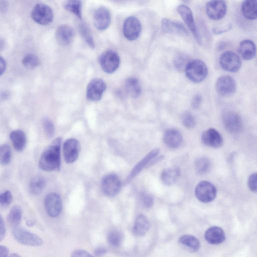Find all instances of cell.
Segmentation results:
<instances>
[{
    "label": "cell",
    "instance_id": "1",
    "mask_svg": "<svg viewBox=\"0 0 257 257\" xmlns=\"http://www.w3.org/2000/svg\"><path fill=\"white\" fill-rule=\"evenodd\" d=\"M62 139H56L43 153L39 162L41 169L45 171L59 170L61 167Z\"/></svg>",
    "mask_w": 257,
    "mask_h": 257
},
{
    "label": "cell",
    "instance_id": "2",
    "mask_svg": "<svg viewBox=\"0 0 257 257\" xmlns=\"http://www.w3.org/2000/svg\"><path fill=\"white\" fill-rule=\"evenodd\" d=\"M185 72L189 81L194 83H200L206 78L208 70L203 62L199 60H194L187 64Z\"/></svg>",
    "mask_w": 257,
    "mask_h": 257
},
{
    "label": "cell",
    "instance_id": "3",
    "mask_svg": "<svg viewBox=\"0 0 257 257\" xmlns=\"http://www.w3.org/2000/svg\"><path fill=\"white\" fill-rule=\"evenodd\" d=\"M12 233L16 240L23 245L39 246L44 243L43 239L39 235L20 226L14 227Z\"/></svg>",
    "mask_w": 257,
    "mask_h": 257
},
{
    "label": "cell",
    "instance_id": "4",
    "mask_svg": "<svg viewBox=\"0 0 257 257\" xmlns=\"http://www.w3.org/2000/svg\"><path fill=\"white\" fill-rule=\"evenodd\" d=\"M99 63L105 73L111 74L115 72L119 68L120 58L116 52L112 50H108L100 56Z\"/></svg>",
    "mask_w": 257,
    "mask_h": 257
},
{
    "label": "cell",
    "instance_id": "5",
    "mask_svg": "<svg viewBox=\"0 0 257 257\" xmlns=\"http://www.w3.org/2000/svg\"><path fill=\"white\" fill-rule=\"evenodd\" d=\"M33 20L41 26H47L51 24L54 18L52 9L48 6L43 4H37L32 12Z\"/></svg>",
    "mask_w": 257,
    "mask_h": 257
},
{
    "label": "cell",
    "instance_id": "6",
    "mask_svg": "<svg viewBox=\"0 0 257 257\" xmlns=\"http://www.w3.org/2000/svg\"><path fill=\"white\" fill-rule=\"evenodd\" d=\"M217 193L215 186L207 181H202L196 186L195 194L196 198L203 203L212 201Z\"/></svg>",
    "mask_w": 257,
    "mask_h": 257
},
{
    "label": "cell",
    "instance_id": "7",
    "mask_svg": "<svg viewBox=\"0 0 257 257\" xmlns=\"http://www.w3.org/2000/svg\"><path fill=\"white\" fill-rule=\"evenodd\" d=\"M223 126L226 130L233 134L239 133L242 128V123L240 116L231 111H225L222 115Z\"/></svg>",
    "mask_w": 257,
    "mask_h": 257
},
{
    "label": "cell",
    "instance_id": "8",
    "mask_svg": "<svg viewBox=\"0 0 257 257\" xmlns=\"http://www.w3.org/2000/svg\"><path fill=\"white\" fill-rule=\"evenodd\" d=\"M219 64L223 70L230 73H236L241 68V61L235 53L227 51L220 56Z\"/></svg>",
    "mask_w": 257,
    "mask_h": 257
},
{
    "label": "cell",
    "instance_id": "9",
    "mask_svg": "<svg viewBox=\"0 0 257 257\" xmlns=\"http://www.w3.org/2000/svg\"><path fill=\"white\" fill-rule=\"evenodd\" d=\"M122 184L119 177L114 174L105 176L102 181V188L104 194L109 197L117 195L121 190Z\"/></svg>",
    "mask_w": 257,
    "mask_h": 257
},
{
    "label": "cell",
    "instance_id": "10",
    "mask_svg": "<svg viewBox=\"0 0 257 257\" xmlns=\"http://www.w3.org/2000/svg\"><path fill=\"white\" fill-rule=\"evenodd\" d=\"M107 89L106 83L101 79H94L89 84L87 89V98L91 102L101 100Z\"/></svg>",
    "mask_w": 257,
    "mask_h": 257
},
{
    "label": "cell",
    "instance_id": "11",
    "mask_svg": "<svg viewBox=\"0 0 257 257\" xmlns=\"http://www.w3.org/2000/svg\"><path fill=\"white\" fill-rule=\"evenodd\" d=\"M142 26L139 20L134 17L127 18L123 25V34L130 41L136 40L140 36Z\"/></svg>",
    "mask_w": 257,
    "mask_h": 257
},
{
    "label": "cell",
    "instance_id": "12",
    "mask_svg": "<svg viewBox=\"0 0 257 257\" xmlns=\"http://www.w3.org/2000/svg\"><path fill=\"white\" fill-rule=\"evenodd\" d=\"M215 87L216 92L220 96L229 97L235 93L236 83L231 77L224 76L217 80Z\"/></svg>",
    "mask_w": 257,
    "mask_h": 257
},
{
    "label": "cell",
    "instance_id": "13",
    "mask_svg": "<svg viewBox=\"0 0 257 257\" xmlns=\"http://www.w3.org/2000/svg\"><path fill=\"white\" fill-rule=\"evenodd\" d=\"M46 211L52 217H57L61 214L63 208L61 197L56 193H51L47 195L45 200Z\"/></svg>",
    "mask_w": 257,
    "mask_h": 257
},
{
    "label": "cell",
    "instance_id": "14",
    "mask_svg": "<svg viewBox=\"0 0 257 257\" xmlns=\"http://www.w3.org/2000/svg\"><path fill=\"white\" fill-rule=\"evenodd\" d=\"M227 7L223 1H211L206 4V15L213 21L221 20L225 17Z\"/></svg>",
    "mask_w": 257,
    "mask_h": 257
},
{
    "label": "cell",
    "instance_id": "15",
    "mask_svg": "<svg viewBox=\"0 0 257 257\" xmlns=\"http://www.w3.org/2000/svg\"><path fill=\"white\" fill-rule=\"evenodd\" d=\"M81 146L79 142L76 139L67 140L64 144L63 154L65 161L67 163L75 162L79 155Z\"/></svg>",
    "mask_w": 257,
    "mask_h": 257
},
{
    "label": "cell",
    "instance_id": "16",
    "mask_svg": "<svg viewBox=\"0 0 257 257\" xmlns=\"http://www.w3.org/2000/svg\"><path fill=\"white\" fill-rule=\"evenodd\" d=\"M111 23V15L108 9L100 7L94 13L93 23L95 28L99 31L107 29Z\"/></svg>",
    "mask_w": 257,
    "mask_h": 257
},
{
    "label": "cell",
    "instance_id": "17",
    "mask_svg": "<svg viewBox=\"0 0 257 257\" xmlns=\"http://www.w3.org/2000/svg\"><path fill=\"white\" fill-rule=\"evenodd\" d=\"M177 10L178 14L197 41H200L199 35L191 10L185 5L179 6Z\"/></svg>",
    "mask_w": 257,
    "mask_h": 257
},
{
    "label": "cell",
    "instance_id": "18",
    "mask_svg": "<svg viewBox=\"0 0 257 257\" xmlns=\"http://www.w3.org/2000/svg\"><path fill=\"white\" fill-rule=\"evenodd\" d=\"M202 143L213 148L221 147L223 145V138L220 134L214 129H209L204 131L201 135Z\"/></svg>",
    "mask_w": 257,
    "mask_h": 257
},
{
    "label": "cell",
    "instance_id": "19",
    "mask_svg": "<svg viewBox=\"0 0 257 257\" xmlns=\"http://www.w3.org/2000/svg\"><path fill=\"white\" fill-rule=\"evenodd\" d=\"M159 153V149L156 148L149 152L145 157L139 162L132 169L126 179V182L132 181L134 177L137 176L142 170L149 164L150 161L155 158Z\"/></svg>",
    "mask_w": 257,
    "mask_h": 257
},
{
    "label": "cell",
    "instance_id": "20",
    "mask_svg": "<svg viewBox=\"0 0 257 257\" xmlns=\"http://www.w3.org/2000/svg\"><path fill=\"white\" fill-rule=\"evenodd\" d=\"M163 141L168 148L177 149L181 145L183 137L178 130L174 129H168L164 133Z\"/></svg>",
    "mask_w": 257,
    "mask_h": 257
},
{
    "label": "cell",
    "instance_id": "21",
    "mask_svg": "<svg viewBox=\"0 0 257 257\" xmlns=\"http://www.w3.org/2000/svg\"><path fill=\"white\" fill-rule=\"evenodd\" d=\"M162 29L164 33H171L180 36L188 35V32L184 26L178 22L172 21L167 19L162 20Z\"/></svg>",
    "mask_w": 257,
    "mask_h": 257
},
{
    "label": "cell",
    "instance_id": "22",
    "mask_svg": "<svg viewBox=\"0 0 257 257\" xmlns=\"http://www.w3.org/2000/svg\"><path fill=\"white\" fill-rule=\"evenodd\" d=\"M56 36L59 44L63 46H67L73 42L75 37V33L70 27L63 25L58 29Z\"/></svg>",
    "mask_w": 257,
    "mask_h": 257
},
{
    "label": "cell",
    "instance_id": "23",
    "mask_svg": "<svg viewBox=\"0 0 257 257\" xmlns=\"http://www.w3.org/2000/svg\"><path fill=\"white\" fill-rule=\"evenodd\" d=\"M207 242L211 244H219L225 240V234L218 226H212L207 229L204 234Z\"/></svg>",
    "mask_w": 257,
    "mask_h": 257
},
{
    "label": "cell",
    "instance_id": "24",
    "mask_svg": "<svg viewBox=\"0 0 257 257\" xmlns=\"http://www.w3.org/2000/svg\"><path fill=\"white\" fill-rule=\"evenodd\" d=\"M180 174V169L178 167L173 166L167 168L162 172L161 180L164 185L170 186L176 182Z\"/></svg>",
    "mask_w": 257,
    "mask_h": 257
},
{
    "label": "cell",
    "instance_id": "25",
    "mask_svg": "<svg viewBox=\"0 0 257 257\" xmlns=\"http://www.w3.org/2000/svg\"><path fill=\"white\" fill-rule=\"evenodd\" d=\"M238 51L243 59L247 61L250 60L255 57V46L250 40H244L240 43Z\"/></svg>",
    "mask_w": 257,
    "mask_h": 257
},
{
    "label": "cell",
    "instance_id": "26",
    "mask_svg": "<svg viewBox=\"0 0 257 257\" xmlns=\"http://www.w3.org/2000/svg\"><path fill=\"white\" fill-rule=\"evenodd\" d=\"M10 138L17 151L22 152L25 149L27 143V137L23 131L17 130L12 131Z\"/></svg>",
    "mask_w": 257,
    "mask_h": 257
},
{
    "label": "cell",
    "instance_id": "27",
    "mask_svg": "<svg viewBox=\"0 0 257 257\" xmlns=\"http://www.w3.org/2000/svg\"><path fill=\"white\" fill-rule=\"evenodd\" d=\"M150 223L148 218L144 215L141 214L137 216L133 227L134 233L138 236H143L149 230Z\"/></svg>",
    "mask_w": 257,
    "mask_h": 257
},
{
    "label": "cell",
    "instance_id": "28",
    "mask_svg": "<svg viewBox=\"0 0 257 257\" xmlns=\"http://www.w3.org/2000/svg\"><path fill=\"white\" fill-rule=\"evenodd\" d=\"M241 12L243 17L248 20L253 21L257 17V3L252 0H246L241 6Z\"/></svg>",
    "mask_w": 257,
    "mask_h": 257
},
{
    "label": "cell",
    "instance_id": "29",
    "mask_svg": "<svg viewBox=\"0 0 257 257\" xmlns=\"http://www.w3.org/2000/svg\"><path fill=\"white\" fill-rule=\"evenodd\" d=\"M125 87L127 92L133 98L140 97L142 87L139 80L134 78L128 79L125 82Z\"/></svg>",
    "mask_w": 257,
    "mask_h": 257
},
{
    "label": "cell",
    "instance_id": "30",
    "mask_svg": "<svg viewBox=\"0 0 257 257\" xmlns=\"http://www.w3.org/2000/svg\"><path fill=\"white\" fill-rule=\"evenodd\" d=\"M23 217V210L21 206L16 205L11 210L8 220L10 224L14 228L19 226Z\"/></svg>",
    "mask_w": 257,
    "mask_h": 257
},
{
    "label": "cell",
    "instance_id": "31",
    "mask_svg": "<svg viewBox=\"0 0 257 257\" xmlns=\"http://www.w3.org/2000/svg\"><path fill=\"white\" fill-rule=\"evenodd\" d=\"M179 242L193 251H198L200 247L199 239L195 236L190 234H185L180 236Z\"/></svg>",
    "mask_w": 257,
    "mask_h": 257
},
{
    "label": "cell",
    "instance_id": "32",
    "mask_svg": "<svg viewBox=\"0 0 257 257\" xmlns=\"http://www.w3.org/2000/svg\"><path fill=\"white\" fill-rule=\"evenodd\" d=\"M46 184L45 179L40 176L32 179L30 184V190L32 194L39 195L44 190Z\"/></svg>",
    "mask_w": 257,
    "mask_h": 257
},
{
    "label": "cell",
    "instance_id": "33",
    "mask_svg": "<svg viewBox=\"0 0 257 257\" xmlns=\"http://www.w3.org/2000/svg\"><path fill=\"white\" fill-rule=\"evenodd\" d=\"M195 169L197 174L203 175L207 173L211 168V163L209 160L201 157L197 158L195 161Z\"/></svg>",
    "mask_w": 257,
    "mask_h": 257
},
{
    "label": "cell",
    "instance_id": "34",
    "mask_svg": "<svg viewBox=\"0 0 257 257\" xmlns=\"http://www.w3.org/2000/svg\"><path fill=\"white\" fill-rule=\"evenodd\" d=\"M12 159V151L7 144L0 145V164L4 166L9 165Z\"/></svg>",
    "mask_w": 257,
    "mask_h": 257
},
{
    "label": "cell",
    "instance_id": "35",
    "mask_svg": "<svg viewBox=\"0 0 257 257\" xmlns=\"http://www.w3.org/2000/svg\"><path fill=\"white\" fill-rule=\"evenodd\" d=\"M65 9L79 19L82 18V3L80 1H69L65 5Z\"/></svg>",
    "mask_w": 257,
    "mask_h": 257
},
{
    "label": "cell",
    "instance_id": "36",
    "mask_svg": "<svg viewBox=\"0 0 257 257\" xmlns=\"http://www.w3.org/2000/svg\"><path fill=\"white\" fill-rule=\"evenodd\" d=\"M23 65L28 69H34L40 65V60L36 55L32 54L26 55L22 61Z\"/></svg>",
    "mask_w": 257,
    "mask_h": 257
},
{
    "label": "cell",
    "instance_id": "37",
    "mask_svg": "<svg viewBox=\"0 0 257 257\" xmlns=\"http://www.w3.org/2000/svg\"><path fill=\"white\" fill-rule=\"evenodd\" d=\"M80 31L81 34L86 43L91 48L95 47L94 40L89 28L86 26V24H82L80 26Z\"/></svg>",
    "mask_w": 257,
    "mask_h": 257
},
{
    "label": "cell",
    "instance_id": "38",
    "mask_svg": "<svg viewBox=\"0 0 257 257\" xmlns=\"http://www.w3.org/2000/svg\"><path fill=\"white\" fill-rule=\"evenodd\" d=\"M108 240L111 245L114 246H118L121 243V235L117 230H112L108 233Z\"/></svg>",
    "mask_w": 257,
    "mask_h": 257
},
{
    "label": "cell",
    "instance_id": "39",
    "mask_svg": "<svg viewBox=\"0 0 257 257\" xmlns=\"http://www.w3.org/2000/svg\"><path fill=\"white\" fill-rule=\"evenodd\" d=\"M43 126L45 133L49 138L54 137L55 134V127L53 123L48 119H44Z\"/></svg>",
    "mask_w": 257,
    "mask_h": 257
},
{
    "label": "cell",
    "instance_id": "40",
    "mask_svg": "<svg viewBox=\"0 0 257 257\" xmlns=\"http://www.w3.org/2000/svg\"><path fill=\"white\" fill-rule=\"evenodd\" d=\"M182 124L184 127L187 129L193 128L195 125V120L191 114L188 112L185 113L182 116Z\"/></svg>",
    "mask_w": 257,
    "mask_h": 257
},
{
    "label": "cell",
    "instance_id": "41",
    "mask_svg": "<svg viewBox=\"0 0 257 257\" xmlns=\"http://www.w3.org/2000/svg\"><path fill=\"white\" fill-rule=\"evenodd\" d=\"M13 199L12 193L9 190L0 193V205L4 207H7L11 204Z\"/></svg>",
    "mask_w": 257,
    "mask_h": 257
},
{
    "label": "cell",
    "instance_id": "42",
    "mask_svg": "<svg viewBox=\"0 0 257 257\" xmlns=\"http://www.w3.org/2000/svg\"><path fill=\"white\" fill-rule=\"evenodd\" d=\"M247 186L249 190L253 192H256V173L252 174L247 180Z\"/></svg>",
    "mask_w": 257,
    "mask_h": 257
},
{
    "label": "cell",
    "instance_id": "43",
    "mask_svg": "<svg viewBox=\"0 0 257 257\" xmlns=\"http://www.w3.org/2000/svg\"><path fill=\"white\" fill-rule=\"evenodd\" d=\"M142 201L144 206L147 208H151L154 203L153 197L148 194H143L142 196Z\"/></svg>",
    "mask_w": 257,
    "mask_h": 257
},
{
    "label": "cell",
    "instance_id": "44",
    "mask_svg": "<svg viewBox=\"0 0 257 257\" xmlns=\"http://www.w3.org/2000/svg\"><path fill=\"white\" fill-rule=\"evenodd\" d=\"M202 98L199 95H195L191 101V107L194 109H198L202 103Z\"/></svg>",
    "mask_w": 257,
    "mask_h": 257
},
{
    "label": "cell",
    "instance_id": "45",
    "mask_svg": "<svg viewBox=\"0 0 257 257\" xmlns=\"http://www.w3.org/2000/svg\"><path fill=\"white\" fill-rule=\"evenodd\" d=\"M71 257H94L90 253L83 249H77L73 251Z\"/></svg>",
    "mask_w": 257,
    "mask_h": 257
},
{
    "label": "cell",
    "instance_id": "46",
    "mask_svg": "<svg viewBox=\"0 0 257 257\" xmlns=\"http://www.w3.org/2000/svg\"><path fill=\"white\" fill-rule=\"evenodd\" d=\"M175 62V65L178 69H183V68L185 69L188 63H186V59L183 56H179Z\"/></svg>",
    "mask_w": 257,
    "mask_h": 257
},
{
    "label": "cell",
    "instance_id": "47",
    "mask_svg": "<svg viewBox=\"0 0 257 257\" xmlns=\"http://www.w3.org/2000/svg\"><path fill=\"white\" fill-rule=\"evenodd\" d=\"M6 234V227L4 219L1 214H0V241L3 240L5 237Z\"/></svg>",
    "mask_w": 257,
    "mask_h": 257
},
{
    "label": "cell",
    "instance_id": "48",
    "mask_svg": "<svg viewBox=\"0 0 257 257\" xmlns=\"http://www.w3.org/2000/svg\"><path fill=\"white\" fill-rule=\"evenodd\" d=\"M231 29V25L229 24L221 28H214L213 30V32L215 35H217L227 32L228 31H229Z\"/></svg>",
    "mask_w": 257,
    "mask_h": 257
},
{
    "label": "cell",
    "instance_id": "49",
    "mask_svg": "<svg viewBox=\"0 0 257 257\" xmlns=\"http://www.w3.org/2000/svg\"><path fill=\"white\" fill-rule=\"evenodd\" d=\"M7 68V64L5 59L2 56H0V76L5 73Z\"/></svg>",
    "mask_w": 257,
    "mask_h": 257
},
{
    "label": "cell",
    "instance_id": "50",
    "mask_svg": "<svg viewBox=\"0 0 257 257\" xmlns=\"http://www.w3.org/2000/svg\"><path fill=\"white\" fill-rule=\"evenodd\" d=\"M107 252V249L105 247H99L95 251L96 256L100 257L105 254Z\"/></svg>",
    "mask_w": 257,
    "mask_h": 257
},
{
    "label": "cell",
    "instance_id": "51",
    "mask_svg": "<svg viewBox=\"0 0 257 257\" xmlns=\"http://www.w3.org/2000/svg\"><path fill=\"white\" fill-rule=\"evenodd\" d=\"M9 254V249L5 245H0V257H8Z\"/></svg>",
    "mask_w": 257,
    "mask_h": 257
},
{
    "label": "cell",
    "instance_id": "52",
    "mask_svg": "<svg viewBox=\"0 0 257 257\" xmlns=\"http://www.w3.org/2000/svg\"><path fill=\"white\" fill-rule=\"evenodd\" d=\"M8 8V4L7 2H0V11L4 12Z\"/></svg>",
    "mask_w": 257,
    "mask_h": 257
},
{
    "label": "cell",
    "instance_id": "53",
    "mask_svg": "<svg viewBox=\"0 0 257 257\" xmlns=\"http://www.w3.org/2000/svg\"><path fill=\"white\" fill-rule=\"evenodd\" d=\"M10 97L9 93H8V92H4L3 93L0 95V99L6 100L9 99Z\"/></svg>",
    "mask_w": 257,
    "mask_h": 257
},
{
    "label": "cell",
    "instance_id": "54",
    "mask_svg": "<svg viewBox=\"0 0 257 257\" xmlns=\"http://www.w3.org/2000/svg\"><path fill=\"white\" fill-rule=\"evenodd\" d=\"M36 222L34 220L30 219L27 221V224L29 226H33L35 225Z\"/></svg>",
    "mask_w": 257,
    "mask_h": 257
},
{
    "label": "cell",
    "instance_id": "55",
    "mask_svg": "<svg viewBox=\"0 0 257 257\" xmlns=\"http://www.w3.org/2000/svg\"><path fill=\"white\" fill-rule=\"evenodd\" d=\"M5 42L3 40H0V51L3 49L5 46Z\"/></svg>",
    "mask_w": 257,
    "mask_h": 257
},
{
    "label": "cell",
    "instance_id": "56",
    "mask_svg": "<svg viewBox=\"0 0 257 257\" xmlns=\"http://www.w3.org/2000/svg\"><path fill=\"white\" fill-rule=\"evenodd\" d=\"M10 257H22L21 255H20L19 254L14 253H12Z\"/></svg>",
    "mask_w": 257,
    "mask_h": 257
}]
</instances>
